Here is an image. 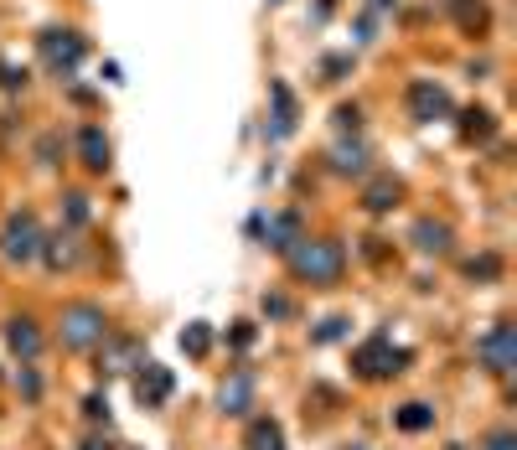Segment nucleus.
<instances>
[{"instance_id": "nucleus-8", "label": "nucleus", "mask_w": 517, "mask_h": 450, "mask_svg": "<svg viewBox=\"0 0 517 450\" xmlns=\"http://www.w3.org/2000/svg\"><path fill=\"white\" fill-rule=\"evenodd\" d=\"M409 109H414V119L430 125V119H445V114H450V94H445L440 83H414V88H409Z\"/></svg>"}, {"instance_id": "nucleus-1", "label": "nucleus", "mask_w": 517, "mask_h": 450, "mask_svg": "<svg viewBox=\"0 0 517 450\" xmlns=\"http://www.w3.org/2000/svg\"><path fill=\"white\" fill-rule=\"evenodd\" d=\"M347 269V254L342 244H331V238H300L290 249V275L306 280V285H337Z\"/></svg>"}, {"instance_id": "nucleus-27", "label": "nucleus", "mask_w": 517, "mask_h": 450, "mask_svg": "<svg viewBox=\"0 0 517 450\" xmlns=\"http://www.w3.org/2000/svg\"><path fill=\"white\" fill-rule=\"evenodd\" d=\"M342 326H347V321H326L321 332H316V342H331V337H342Z\"/></svg>"}, {"instance_id": "nucleus-13", "label": "nucleus", "mask_w": 517, "mask_h": 450, "mask_svg": "<svg viewBox=\"0 0 517 450\" xmlns=\"http://www.w3.org/2000/svg\"><path fill=\"white\" fill-rule=\"evenodd\" d=\"M78 150H83V166H88V171H109V140H104L99 125H88V130L78 135Z\"/></svg>"}, {"instance_id": "nucleus-23", "label": "nucleus", "mask_w": 517, "mask_h": 450, "mask_svg": "<svg viewBox=\"0 0 517 450\" xmlns=\"http://www.w3.org/2000/svg\"><path fill=\"white\" fill-rule=\"evenodd\" d=\"M181 347H187L192 357H202V352L212 347V332H207V326L197 321V326H187V332H181Z\"/></svg>"}, {"instance_id": "nucleus-31", "label": "nucleus", "mask_w": 517, "mask_h": 450, "mask_svg": "<svg viewBox=\"0 0 517 450\" xmlns=\"http://www.w3.org/2000/svg\"><path fill=\"white\" fill-rule=\"evenodd\" d=\"M83 450H114V445H109V440H88Z\"/></svg>"}, {"instance_id": "nucleus-29", "label": "nucleus", "mask_w": 517, "mask_h": 450, "mask_svg": "<svg viewBox=\"0 0 517 450\" xmlns=\"http://www.w3.org/2000/svg\"><path fill=\"white\" fill-rule=\"evenodd\" d=\"M21 394H26V399H37V394H42V383H37L32 373H21Z\"/></svg>"}, {"instance_id": "nucleus-16", "label": "nucleus", "mask_w": 517, "mask_h": 450, "mask_svg": "<svg viewBox=\"0 0 517 450\" xmlns=\"http://www.w3.org/2000/svg\"><path fill=\"white\" fill-rule=\"evenodd\" d=\"M243 445H249V450H285V430L275 425V419H254L249 435H243Z\"/></svg>"}, {"instance_id": "nucleus-26", "label": "nucleus", "mask_w": 517, "mask_h": 450, "mask_svg": "<svg viewBox=\"0 0 517 450\" xmlns=\"http://www.w3.org/2000/svg\"><path fill=\"white\" fill-rule=\"evenodd\" d=\"M68 213H73V223H83V218H88V197L73 192V197H68Z\"/></svg>"}, {"instance_id": "nucleus-20", "label": "nucleus", "mask_w": 517, "mask_h": 450, "mask_svg": "<svg viewBox=\"0 0 517 450\" xmlns=\"http://www.w3.org/2000/svg\"><path fill=\"white\" fill-rule=\"evenodd\" d=\"M362 161H368V150H362V145H337V150H331V166H337L342 176H357Z\"/></svg>"}, {"instance_id": "nucleus-24", "label": "nucleus", "mask_w": 517, "mask_h": 450, "mask_svg": "<svg viewBox=\"0 0 517 450\" xmlns=\"http://www.w3.org/2000/svg\"><path fill=\"white\" fill-rule=\"evenodd\" d=\"M295 306H290V300L285 295H264V316H290Z\"/></svg>"}, {"instance_id": "nucleus-18", "label": "nucleus", "mask_w": 517, "mask_h": 450, "mask_svg": "<svg viewBox=\"0 0 517 450\" xmlns=\"http://www.w3.org/2000/svg\"><path fill=\"white\" fill-rule=\"evenodd\" d=\"M264 233H269V244H275V249H285V254H290V249L300 244V218H295V213H280V218H269V228H264Z\"/></svg>"}, {"instance_id": "nucleus-6", "label": "nucleus", "mask_w": 517, "mask_h": 450, "mask_svg": "<svg viewBox=\"0 0 517 450\" xmlns=\"http://www.w3.org/2000/svg\"><path fill=\"white\" fill-rule=\"evenodd\" d=\"M6 347L21 357V363H37V357H42L37 321H32V316H11V321H6Z\"/></svg>"}, {"instance_id": "nucleus-5", "label": "nucleus", "mask_w": 517, "mask_h": 450, "mask_svg": "<svg viewBox=\"0 0 517 450\" xmlns=\"http://www.w3.org/2000/svg\"><path fill=\"white\" fill-rule=\"evenodd\" d=\"M476 357L492 373H512V363H517V337H512V321H497L492 332H486L481 342H476Z\"/></svg>"}, {"instance_id": "nucleus-4", "label": "nucleus", "mask_w": 517, "mask_h": 450, "mask_svg": "<svg viewBox=\"0 0 517 450\" xmlns=\"http://www.w3.org/2000/svg\"><path fill=\"white\" fill-rule=\"evenodd\" d=\"M0 254L11 264H32L42 254V223L32 213H11L6 228H0Z\"/></svg>"}, {"instance_id": "nucleus-15", "label": "nucleus", "mask_w": 517, "mask_h": 450, "mask_svg": "<svg viewBox=\"0 0 517 450\" xmlns=\"http://www.w3.org/2000/svg\"><path fill=\"white\" fill-rule=\"evenodd\" d=\"M399 182H393V176H378V182L362 192V207H368V213H388V207H399Z\"/></svg>"}, {"instance_id": "nucleus-17", "label": "nucleus", "mask_w": 517, "mask_h": 450, "mask_svg": "<svg viewBox=\"0 0 517 450\" xmlns=\"http://www.w3.org/2000/svg\"><path fill=\"white\" fill-rule=\"evenodd\" d=\"M393 425L409 430V435H419V430H430V425H435V409L414 399V404H404V409H393Z\"/></svg>"}, {"instance_id": "nucleus-12", "label": "nucleus", "mask_w": 517, "mask_h": 450, "mask_svg": "<svg viewBox=\"0 0 517 450\" xmlns=\"http://www.w3.org/2000/svg\"><path fill=\"white\" fill-rule=\"evenodd\" d=\"M218 404H223V414H243V409H254V378H249V373H233V378L223 383Z\"/></svg>"}, {"instance_id": "nucleus-3", "label": "nucleus", "mask_w": 517, "mask_h": 450, "mask_svg": "<svg viewBox=\"0 0 517 450\" xmlns=\"http://www.w3.org/2000/svg\"><path fill=\"white\" fill-rule=\"evenodd\" d=\"M404 363H409V352L393 347L388 337H368V342L352 352V368L368 378V383H383V378H393V373H404Z\"/></svg>"}, {"instance_id": "nucleus-2", "label": "nucleus", "mask_w": 517, "mask_h": 450, "mask_svg": "<svg viewBox=\"0 0 517 450\" xmlns=\"http://www.w3.org/2000/svg\"><path fill=\"white\" fill-rule=\"evenodd\" d=\"M57 342H63L68 352H94L109 342V316L104 306H94V300H73V306H63V316H57Z\"/></svg>"}, {"instance_id": "nucleus-9", "label": "nucleus", "mask_w": 517, "mask_h": 450, "mask_svg": "<svg viewBox=\"0 0 517 450\" xmlns=\"http://www.w3.org/2000/svg\"><path fill=\"white\" fill-rule=\"evenodd\" d=\"M135 399H140L145 409L166 404V399H171V373H166V368H156V363H145V373L135 378Z\"/></svg>"}, {"instance_id": "nucleus-10", "label": "nucleus", "mask_w": 517, "mask_h": 450, "mask_svg": "<svg viewBox=\"0 0 517 450\" xmlns=\"http://www.w3.org/2000/svg\"><path fill=\"white\" fill-rule=\"evenodd\" d=\"M104 373H130V368H145L140 363V342L135 337H119V342H104V357H99Z\"/></svg>"}, {"instance_id": "nucleus-30", "label": "nucleus", "mask_w": 517, "mask_h": 450, "mask_svg": "<svg viewBox=\"0 0 517 450\" xmlns=\"http://www.w3.org/2000/svg\"><path fill=\"white\" fill-rule=\"evenodd\" d=\"M337 125H342V130H357V109H337Z\"/></svg>"}, {"instance_id": "nucleus-11", "label": "nucleus", "mask_w": 517, "mask_h": 450, "mask_svg": "<svg viewBox=\"0 0 517 450\" xmlns=\"http://www.w3.org/2000/svg\"><path fill=\"white\" fill-rule=\"evenodd\" d=\"M37 259H47V269H73V264H78V238H73V233L42 238V254H37Z\"/></svg>"}, {"instance_id": "nucleus-19", "label": "nucleus", "mask_w": 517, "mask_h": 450, "mask_svg": "<svg viewBox=\"0 0 517 450\" xmlns=\"http://www.w3.org/2000/svg\"><path fill=\"white\" fill-rule=\"evenodd\" d=\"M450 11H455V21H461L471 37H476V32H486V6H481V0H455Z\"/></svg>"}, {"instance_id": "nucleus-25", "label": "nucleus", "mask_w": 517, "mask_h": 450, "mask_svg": "<svg viewBox=\"0 0 517 450\" xmlns=\"http://www.w3.org/2000/svg\"><path fill=\"white\" fill-rule=\"evenodd\" d=\"M83 409H88V419H104V414H109V399H99V394H88V399H83Z\"/></svg>"}, {"instance_id": "nucleus-21", "label": "nucleus", "mask_w": 517, "mask_h": 450, "mask_svg": "<svg viewBox=\"0 0 517 450\" xmlns=\"http://www.w3.org/2000/svg\"><path fill=\"white\" fill-rule=\"evenodd\" d=\"M492 135V114L486 109H466L461 114V140H486Z\"/></svg>"}, {"instance_id": "nucleus-7", "label": "nucleus", "mask_w": 517, "mask_h": 450, "mask_svg": "<svg viewBox=\"0 0 517 450\" xmlns=\"http://www.w3.org/2000/svg\"><path fill=\"white\" fill-rule=\"evenodd\" d=\"M42 57H47V68L73 73L78 57H83V42H78L73 32H47V37H42Z\"/></svg>"}, {"instance_id": "nucleus-22", "label": "nucleus", "mask_w": 517, "mask_h": 450, "mask_svg": "<svg viewBox=\"0 0 517 450\" xmlns=\"http://www.w3.org/2000/svg\"><path fill=\"white\" fill-rule=\"evenodd\" d=\"M466 275H471V280H497V275H502V259H497V254L466 259Z\"/></svg>"}, {"instance_id": "nucleus-14", "label": "nucleus", "mask_w": 517, "mask_h": 450, "mask_svg": "<svg viewBox=\"0 0 517 450\" xmlns=\"http://www.w3.org/2000/svg\"><path fill=\"white\" fill-rule=\"evenodd\" d=\"M414 249L419 254H445L450 249V223H435V218L414 223Z\"/></svg>"}, {"instance_id": "nucleus-28", "label": "nucleus", "mask_w": 517, "mask_h": 450, "mask_svg": "<svg viewBox=\"0 0 517 450\" xmlns=\"http://www.w3.org/2000/svg\"><path fill=\"white\" fill-rule=\"evenodd\" d=\"M486 450H512V430H497L492 440H486Z\"/></svg>"}]
</instances>
